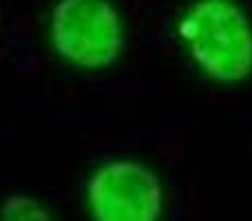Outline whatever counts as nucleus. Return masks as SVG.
Segmentation results:
<instances>
[{
  "instance_id": "f257e3e1",
  "label": "nucleus",
  "mask_w": 252,
  "mask_h": 221,
  "mask_svg": "<svg viewBox=\"0 0 252 221\" xmlns=\"http://www.w3.org/2000/svg\"><path fill=\"white\" fill-rule=\"evenodd\" d=\"M179 38L208 80L239 84L252 78V18L235 0H195L179 20Z\"/></svg>"
},
{
  "instance_id": "f03ea898",
  "label": "nucleus",
  "mask_w": 252,
  "mask_h": 221,
  "mask_svg": "<svg viewBox=\"0 0 252 221\" xmlns=\"http://www.w3.org/2000/svg\"><path fill=\"white\" fill-rule=\"evenodd\" d=\"M49 40L75 69H109L124 51L126 33L111 0H58L49 18Z\"/></svg>"
},
{
  "instance_id": "7ed1b4c3",
  "label": "nucleus",
  "mask_w": 252,
  "mask_h": 221,
  "mask_svg": "<svg viewBox=\"0 0 252 221\" xmlns=\"http://www.w3.org/2000/svg\"><path fill=\"white\" fill-rule=\"evenodd\" d=\"M91 221H159L164 186L151 166L137 159H111L87 182Z\"/></svg>"
},
{
  "instance_id": "20e7f679",
  "label": "nucleus",
  "mask_w": 252,
  "mask_h": 221,
  "mask_svg": "<svg viewBox=\"0 0 252 221\" xmlns=\"http://www.w3.org/2000/svg\"><path fill=\"white\" fill-rule=\"evenodd\" d=\"M0 221H56L35 197L13 192L0 206Z\"/></svg>"
}]
</instances>
